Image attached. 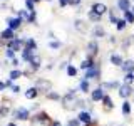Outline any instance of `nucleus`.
<instances>
[{"label":"nucleus","mask_w":134,"mask_h":126,"mask_svg":"<svg viewBox=\"0 0 134 126\" xmlns=\"http://www.w3.org/2000/svg\"><path fill=\"white\" fill-rule=\"evenodd\" d=\"M132 98H134V94H132Z\"/></svg>","instance_id":"obj_45"},{"label":"nucleus","mask_w":134,"mask_h":126,"mask_svg":"<svg viewBox=\"0 0 134 126\" xmlns=\"http://www.w3.org/2000/svg\"><path fill=\"white\" fill-rule=\"evenodd\" d=\"M77 119L81 121V123H84V124L92 123V116H91V113H89V111H81V113L77 114Z\"/></svg>","instance_id":"obj_8"},{"label":"nucleus","mask_w":134,"mask_h":126,"mask_svg":"<svg viewBox=\"0 0 134 126\" xmlns=\"http://www.w3.org/2000/svg\"><path fill=\"white\" fill-rule=\"evenodd\" d=\"M121 69L124 71V74H127V72H134V61H132V59H126L124 64L121 66Z\"/></svg>","instance_id":"obj_10"},{"label":"nucleus","mask_w":134,"mask_h":126,"mask_svg":"<svg viewBox=\"0 0 134 126\" xmlns=\"http://www.w3.org/2000/svg\"><path fill=\"white\" fill-rule=\"evenodd\" d=\"M131 12H132V14H134V3H132V7H131Z\"/></svg>","instance_id":"obj_42"},{"label":"nucleus","mask_w":134,"mask_h":126,"mask_svg":"<svg viewBox=\"0 0 134 126\" xmlns=\"http://www.w3.org/2000/svg\"><path fill=\"white\" fill-rule=\"evenodd\" d=\"M12 91H14V92H19V91H20V87L17 86V84H14V86H12Z\"/></svg>","instance_id":"obj_37"},{"label":"nucleus","mask_w":134,"mask_h":126,"mask_svg":"<svg viewBox=\"0 0 134 126\" xmlns=\"http://www.w3.org/2000/svg\"><path fill=\"white\" fill-rule=\"evenodd\" d=\"M79 91L84 92V94L91 91V86H89V81H87V79H82L81 81V84H79Z\"/></svg>","instance_id":"obj_20"},{"label":"nucleus","mask_w":134,"mask_h":126,"mask_svg":"<svg viewBox=\"0 0 134 126\" xmlns=\"http://www.w3.org/2000/svg\"><path fill=\"white\" fill-rule=\"evenodd\" d=\"M24 72H22V71H12V72H10V79H12V81H14V79H19L20 77V76H22Z\"/></svg>","instance_id":"obj_30"},{"label":"nucleus","mask_w":134,"mask_h":126,"mask_svg":"<svg viewBox=\"0 0 134 126\" xmlns=\"http://www.w3.org/2000/svg\"><path fill=\"white\" fill-rule=\"evenodd\" d=\"M87 17H89V20H91V22H94V24H99V22H100V19H102L100 15H97L96 12H92V10H89Z\"/></svg>","instance_id":"obj_22"},{"label":"nucleus","mask_w":134,"mask_h":126,"mask_svg":"<svg viewBox=\"0 0 134 126\" xmlns=\"http://www.w3.org/2000/svg\"><path fill=\"white\" fill-rule=\"evenodd\" d=\"M7 24H8V29L15 30V29L20 27V24H22V19H19V17H15V19H7Z\"/></svg>","instance_id":"obj_15"},{"label":"nucleus","mask_w":134,"mask_h":126,"mask_svg":"<svg viewBox=\"0 0 134 126\" xmlns=\"http://www.w3.org/2000/svg\"><path fill=\"white\" fill-rule=\"evenodd\" d=\"M122 19H124V20H126L127 24H134V14H132L131 10L124 12V14H122Z\"/></svg>","instance_id":"obj_23"},{"label":"nucleus","mask_w":134,"mask_h":126,"mask_svg":"<svg viewBox=\"0 0 134 126\" xmlns=\"http://www.w3.org/2000/svg\"><path fill=\"white\" fill-rule=\"evenodd\" d=\"M92 35H94V37H97V39H100V37H106V30H104V27H102V25L96 24V27L92 29Z\"/></svg>","instance_id":"obj_11"},{"label":"nucleus","mask_w":134,"mask_h":126,"mask_svg":"<svg viewBox=\"0 0 134 126\" xmlns=\"http://www.w3.org/2000/svg\"><path fill=\"white\" fill-rule=\"evenodd\" d=\"M109 61H111V64L112 66H116V67H121L124 64V59L121 54H117V52H112L111 56H109Z\"/></svg>","instance_id":"obj_5"},{"label":"nucleus","mask_w":134,"mask_h":126,"mask_svg":"<svg viewBox=\"0 0 134 126\" xmlns=\"http://www.w3.org/2000/svg\"><path fill=\"white\" fill-rule=\"evenodd\" d=\"M102 103V108H104V111H112L114 109V101H112V98L109 94H106L104 96V99L100 101Z\"/></svg>","instance_id":"obj_7"},{"label":"nucleus","mask_w":134,"mask_h":126,"mask_svg":"<svg viewBox=\"0 0 134 126\" xmlns=\"http://www.w3.org/2000/svg\"><path fill=\"white\" fill-rule=\"evenodd\" d=\"M94 59H89V57H86L84 61L81 62V69L82 71H87V69H91V67H94Z\"/></svg>","instance_id":"obj_18"},{"label":"nucleus","mask_w":134,"mask_h":126,"mask_svg":"<svg viewBox=\"0 0 134 126\" xmlns=\"http://www.w3.org/2000/svg\"><path fill=\"white\" fill-rule=\"evenodd\" d=\"M67 3H69V5H79L81 0H67Z\"/></svg>","instance_id":"obj_36"},{"label":"nucleus","mask_w":134,"mask_h":126,"mask_svg":"<svg viewBox=\"0 0 134 126\" xmlns=\"http://www.w3.org/2000/svg\"><path fill=\"white\" fill-rule=\"evenodd\" d=\"M7 113H8V108H7V106H3L2 109H0V116H5Z\"/></svg>","instance_id":"obj_35"},{"label":"nucleus","mask_w":134,"mask_h":126,"mask_svg":"<svg viewBox=\"0 0 134 126\" xmlns=\"http://www.w3.org/2000/svg\"><path fill=\"white\" fill-rule=\"evenodd\" d=\"M117 20H119V19L116 17L114 10H111V12H109V22H111V24H117Z\"/></svg>","instance_id":"obj_31"},{"label":"nucleus","mask_w":134,"mask_h":126,"mask_svg":"<svg viewBox=\"0 0 134 126\" xmlns=\"http://www.w3.org/2000/svg\"><path fill=\"white\" fill-rule=\"evenodd\" d=\"M49 47H50V49H60L62 44H60L59 40H50V42H49Z\"/></svg>","instance_id":"obj_29"},{"label":"nucleus","mask_w":134,"mask_h":126,"mask_svg":"<svg viewBox=\"0 0 134 126\" xmlns=\"http://www.w3.org/2000/svg\"><path fill=\"white\" fill-rule=\"evenodd\" d=\"M59 3H60V7H65V5H69V3H67V0H59Z\"/></svg>","instance_id":"obj_38"},{"label":"nucleus","mask_w":134,"mask_h":126,"mask_svg":"<svg viewBox=\"0 0 134 126\" xmlns=\"http://www.w3.org/2000/svg\"><path fill=\"white\" fill-rule=\"evenodd\" d=\"M75 29H77V30H81V32H86L87 30V25H86L84 20H75Z\"/></svg>","instance_id":"obj_25"},{"label":"nucleus","mask_w":134,"mask_h":126,"mask_svg":"<svg viewBox=\"0 0 134 126\" xmlns=\"http://www.w3.org/2000/svg\"><path fill=\"white\" fill-rule=\"evenodd\" d=\"M117 94H119V98L121 99H129V98H132V94H134V87L132 86H129V84H121V87L117 89Z\"/></svg>","instance_id":"obj_1"},{"label":"nucleus","mask_w":134,"mask_h":126,"mask_svg":"<svg viewBox=\"0 0 134 126\" xmlns=\"http://www.w3.org/2000/svg\"><path fill=\"white\" fill-rule=\"evenodd\" d=\"M25 5L30 12H34V0H25Z\"/></svg>","instance_id":"obj_33"},{"label":"nucleus","mask_w":134,"mask_h":126,"mask_svg":"<svg viewBox=\"0 0 134 126\" xmlns=\"http://www.w3.org/2000/svg\"><path fill=\"white\" fill-rule=\"evenodd\" d=\"M84 79H87V81H91V79H100V67L99 64H94V67H91V69H87L86 72H84Z\"/></svg>","instance_id":"obj_2"},{"label":"nucleus","mask_w":134,"mask_h":126,"mask_svg":"<svg viewBox=\"0 0 134 126\" xmlns=\"http://www.w3.org/2000/svg\"><path fill=\"white\" fill-rule=\"evenodd\" d=\"M97 54H99V44H97V40H91L89 44H87V57L94 59Z\"/></svg>","instance_id":"obj_3"},{"label":"nucleus","mask_w":134,"mask_h":126,"mask_svg":"<svg viewBox=\"0 0 134 126\" xmlns=\"http://www.w3.org/2000/svg\"><path fill=\"white\" fill-rule=\"evenodd\" d=\"M29 62L32 64V67H34V69H37V67H40V57H39V56H32V59H30Z\"/></svg>","instance_id":"obj_26"},{"label":"nucleus","mask_w":134,"mask_h":126,"mask_svg":"<svg viewBox=\"0 0 134 126\" xmlns=\"http://www.w3.org/2000/svg\"><path fill=\"white\" fill-rule=\"evenodd\" d=\"M104 96H106V91H104L100 86H99V87H96V89L91 92V99H92V101H102V99H104Z\"/></svg>","instance_id":"obj_6"},{"label":"nucleus","mask_w":134,"mask_h":126,"mask_svg":"<svg viewBox=\"0 0 134 126\" xmlns=\"http://www.w3.org/2000/svg\"><path fill=\"white\" fill-rule=\"evenodd\" d=\"M7 126H17V124H15V123H8Z\"/></svg>","instance_id":"obj_41"},{"label":"nucleus","mask_w":134,"mask_h":126,"mask_svg":"<svg viewBox=\"0 0 134 126\" xmlns=\"http://www.w3.org/2000/svg\"><path fill=\"white\" fill-rule=\"evenodd\" d=\"M22 45H24V40L17 39V37L8 42V49H12V50H19V49H22Z\"/></svg>","instance_id":"obj_14"},{"label":"nucleus","mask_w":134,"mask_h":126,"mask_svg":"<svg viewBox=\"0 0 134 126\" xmlns=\"http://www.w3.org/2000/svg\"><path fill=\"white\" fill-rule=\"evenodd\" d=\"M14 116L17 118V119H27V118H29V111L25 108H19V109L14 111Z\"/></svg>","instance_id":"obj_13"},{"label":"nucleus","mask_w":134,"mask_h":126,"mask_svg":"<svg viewBox=\"0 0 134 126\" xmlns=\"http://www.w3.org/2000/svg\"><path fill=\"white\" fill-rule=\"evenodd\" d=\"M91 10H92V12H96L97 15L102 17V15H104V14H106V12L109 10V8H107L106 3H102V2H94V3L91 5Z\"/></svg>","instance_id":"obj_4"},{"label":"nucleus","mask_w":134,"mask_h":126,"mask_svg":"<svg viewBox=\"0 0 134 126\" xmlns=\"http://www.w3.org/2000/svg\"><path fill=\"white\" fill-rule=\"evenodd\" d=\"M124 84H129V86H132L134 84V72H127V74H124Z\"/></svg>","instance_id":"obj_24"},{"label":"nucleus","mask_w":134,"mask_h":126,"mask_svg":"<svg viewBox=\"0 0 134 126\" xmlns=\"http://www.w3.org/2000/svg\"><path fill=\"white\" fill-rule=\"evenodd\" d=\"M50 87H52L50 81H44V79L37 81V89H39V91H50Z\"/></svg>","instance_id":"obj_16"},{"label":"nucleus","mask_w":134,"mask_h":126,"mask_svg":"<svg viewBox=\"0 0 134 126\" xmlns=\"http://www.w3.org/2000/svg\"><path fill=\"white\" fill-rule=\"evenodd\" d=\"M67 76H70V77H75V76H77V69H75L72 64L67 66Z\"/></svg>","instance_id":"obj_27"},{"label":"nucleus","mask_w":134,"mask_h":126,"mask_svg":"<svg viewBox=\"0 0 134 126\" xmlns=\"http://www.w3.org/2000/svg\"><path fill=\"white\" fill-rule=\"evenodd\" d=\"M131 7H132L131 0H117V8H119L122 14L127 12V10H131Z\"/></svg>","instance_id":"obj_9"},{"label":"nucleus","mask_w":134,"mask_h":126,"mask_svg":"<svg viewBox=\"0 0 134 126\" xmlns=\"http://www.w3.org/2000/svg\"><path fill=\"white\" fill-rule=\"evenodd\" d=\"M121 111H122L124 116H131L132 108H131V103H129V99H126L124 103H122V106H121Z\"/></svg>","instance_id":"obj_17"},{"label":"nucleus","mask_w":134,"mask_h":126,"mask_svg":"<svg viewBox=\"0 0 134 126\" xmlns=\"http://www.w3.org/2000/svg\"><path fill=\"white\" fill-rule=\"evenodd\" d=\"M37 94H39V89H37V87H30V89L25 91V98L27 99H34Z\"/></svg>","instance_id":"obj_21"},{"label":"nucleus","mask_w":134,"mask_h":126,"mask_svg":"<svg viewBox=\"0 0 134 126\" xmlns=\"http://www.w3.org/2000/svg\"><path fill=\"white\" fill-rule=\"evenodd\" d=\"M131 39H132V44H134V35H131Z\"/></svg>","instance_id":"obj_43"},{"label":"nucleus","mask_w":134,"mask_h":126,"mask_svg":"<svg viewBox=\"0 0 134 126\" xmlns=\"http://www.w3.org/2000/svg\"><path fill=\"white\" fill-rule=\"evenodd\" d=\"M67 126H81V121H79L77 118H72V119L67 121Z\"/></svg>","instance_id":"obj_32"},{"label":"nucleus","mask_w":134,"mask_h":126,"mask_svg":"<svg viewBox=\"0 0 134 126\" xmlns=\"http://www.w3.org/2000/svg\"><path fill=\"white\" fill-rule=\"evenodd\" d=\"M34 2H40V0H34Z\"/></svg>","instance_id":"obj_44"},{"label":"nucleus","mask_w":134,"mask_h":126,"mask_svg":"<svg viewBox=\"0 0 134 126\" xmlns=\"http://www.w3.org/2000/svg\"><path fill=\"white\" fill-rule=\"evenodd\" d=\"M126 25H127V22H126L124 19H119V20H117V24H116V29L121 32V30H124V29H126Z\"/></svg>","instance_id":"obj_28"},{"label":"nucleus","mask_w":134,"mask_h":126,"mask_svg":"<svg viewBox=\"0 0 134 126\" xmlns=\"http://www.w3.org/2000/svg\"><path fill=\"white\" fill-rule=\"evenodd\" d=\"M50 126H62V123H60V121H52V124H50Z\"/></svg>","instance_id":"obj_39"},{"label":"nucleus","mask_w":134,"mask_h":126,"mask_svg":"<svg viewBox=\"0 0 134 126\" xmlns=\"http://www.w3.org/2000/svg\"><path fill=\"white\" fill-rule=\"evenodd\" d=\"M100 87H102V89L104 91H109V89H119V87H121V82L119 81H109V82H102V86H100Z\"/></svg>","instance_id":"obj_12"},{"label":"nucleus","mask_w":134,"mask_h":126,"mask_svg":"<svg viewBox=\"0 0 134 126\" xmlns=\"http://www.w3.org/2000/svg\"><path fill=\"white\" fill-rule=\"evenodd\" d=\"M5 87H7V86H5V84H3L2 81H0V91H2V89H5Z\"/></svg>","instance_id":"obj_40"},{"label":"nucleus","mask_w":134,"mask_h":126,"mask_svg":"<svg viewBox=\"0 0 134 126\" xmlns=\"http://www.w3.org/2000/svg\"><path fill=\"white\" fill-rule=\"evenodd\" d=\"M0 37H2V39H7V40H12V39H15V34H14L12 29H5V30L0 34Z\"/></svg>","instance_id":"obj_19"},{"label":"nucleus","mask_w":134,"mask_h":126,"mask_svg":"<svg viewBox=\"0 0 134 126\" xmlns=\"http://www.w3.org/2000/svg\"><path fill=\"white\" fill-rule=\"evenodd\" d=\"M47 98H49V99H60V96H59L57 92H49Z\"/></svg>","instance_id":"obj_34"}]
</instances>
